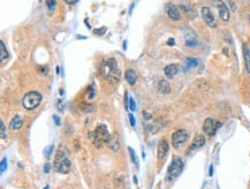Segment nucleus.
I'll list each match as a JSON object with an SVG mask.
<instances>
[{
    "instance_id": "obj_1",
    "label": "nucleus",
    "mask_w": 250,
    "mask_h": 189,
    "mask_svg": "<svg viewBox=\"0 0 250 189\" xmlns=\"http://www.w3.org/2000/svg\"><path fill=\"white\" fill-rule=\"evenodd\" d=\"M70 167H72V163L69 159L68 148L65 145H59L55 157H54V163H53L54 171L61 173V174H67V173H69Z\"/></svg>"
},
{
    "instance_id": "obj_2",
    "label": "nucleus",
    "mask_w": 250,
    "mask_h": 189,
    "mask_svg": "<svg viewBox=\"0 0 250 189\" xmlns=\"http://www.w3.org/2000/svg\"><path fill=\"white\" fill-rule=\"evenodd\" d=\"M99 73L104 79L111 81L113 83L118 82L120 80V69H119L117 61L112 58L107 59L101 64L100 68H99Z\"/></svg>"
},
{
    "instance_id": "obj_3",
    "label": "nucleus",
    "mask_w": 250,
    "mask_h": 189,
    "mask_svg": "<svg viewBox=\"0 0 250 189\" xmlns=\"http://www.w3.org/2000/svg\"><path fill=\"white\" fill-rule=\"evenodd\" d=\"M110 135L111 134L109 133L107 127H106L105 125L101 123L99 126H97L93 132L89 133V138H90L91 143L96 148H101L103 145L107 143Z\"/></svg>"
},
{
    "instance_id": "obj_4",
    "label": "nucleus",
    "mask_w": 250,
    "mask_h": 189,
    "mask_svg": "<svg viewBox=\"0 0 250 189\" xmlns=\"http://www.w3.org/2000/svg\"><path fill=\"white\" fill-rule=\"evenodd\" d=\"M42 99H43V96L38 91H30V92L26 93L22 98V105L27 110H34L40 105Z\"/></svg>"
},
{
    "instance_id": "obj_5",
    "label": "nucleus",
    "mask_w": 250,
    "mask_h": 189,
    "mask_svg": "<svg viewBox=\"0 0 250 189\" xmlns=\"http://www.w3.org/2000/svg\"><path fill=\"white\" fill-rule=\"evenodd\" d=\"M182 170H183V162H182V159L180 157H174L170 167H168V170H167L166 180L168 182L174 181L181 174Z\"/></svg>"
},
{
    "instance_id": "obj_6",
    "label": "nucleus",
    "mask_w": 250,
    "mask_h": 189,
    "mask_svg": "<svg viewBox=\"0 0 250 189\" xmlns=\"http://www.w3.org/2000/svg\"><path fill=\"white\" fill-rule=\"evenodd\" d=\"M188 138H189L188 132L184 130V129H179V130L173 133V135H172V144H173L174 148L178 149V148L182 146L186 142L188 141Z\"/></svg>"
},
{
    "instance_id": "obj_7",
    "label": "nucleus",
    "mask_w": 250,
    "mask_h": 189,
    "mask_svg": "<svg viewBox=\"0 0 250 189\" xmlns=\"http://www.w3.org/2000/svg\"><path fill=\"white\" fill-rule=\"evenodd\" d=\"M220 126H221V122L212 118H207L205 119V121L203 123V132L209 136H213Z\"/></svg>"
},
{
    "instance_id": "obj_8",
    "label": "nucleus",
    "mask_w": 250,
    "mask_h": 189,
    "mask_svg": "<svg viewBox=\"0 0 250 189\" xmlns=\"http://www.w3.org/2000/svg\"><path fill=\"white\" fill-rule=\"evenodd\" d=\"M215 6H217V8H218L220 18H221L223 21H225V22H227L228 20H229V18H231V13H229V9H228V7L226 6V4H225L223 0H215Z\"/></svg>"
},
{
    "instance_id": "obj_9",
    "label": "nucleus",
    "mask_w": 250,
    "mask_h": 189,
    "mask_svg": "<svg viewBox=\"0 0 250 189\" xmlns=\"http://www.w3.org/2000/svg\"><path fill=\"white\" fill-rule=\"evenodd\" d=\"M202 18L204 20V22L206 23V26H209L210 28L217 27V21H215V16H213V14L209 7H203L202 8Z\"/></svg>"
},
{
    "instance_id": "obj_10",
    "label": "nucleus",
    "mask_w": 250,
    "mask_h": 189,
    "mask_svg": "<svg viewBox=\"0 0 250 189\" xmlns=\"http://www.w3.org/2000/svg\"><path fill=\"white\" fill-rule=\"evenodd\" d=\"M165 10H166L167 15L170 16V18H171L172 21H179V20H180V12H179V9L176 8L174 5L166 4Z\"/></svg>"
},
{
    "instance_id": "obj_11",
    "label": "nucleus",
    "mask_w": 250,
    "mask_h": 189,
    "mask_svg": "<svg viewBox=\"0 0 250 189\" xmlns=\"http://www.w3.org/2000/svg\"><path fill=\"white\" fill-rule=\"evenodd\" d=\"M106 145H107V148H109L111 151H113V152H117V151H118L119 148H120V143H119V137L117 133L111 134Z\"/></svg>"
},
{
    "instance_id": "obj_12",
    "label": "nucleus",
    "mask_w": 250,
    "mask_h": 189,
    "mask_svg": "<svg viewBox=\"0 0 250 189\" xmlns=\"http://www.w3.org/2000/svg\"><path fill=\"white\" fill-rule=\"evenodd\" d=\"M204 144H205V137H204V135L197 134V135H195V137H194L193 143L190 145V150L201 149Z\"/></svg>"
},
{
    "instance_id": "obj_13",
    "label": "nucleus",
    "mask_w": 250,
    "mask_h": 189,
    "mask_svg": "<svg viewBox=\"0 0 250 189\" xmlns=\"http://www.w3.org/2000/svg\"><path fill=\"white\" fill-rule=\"evenodd\" d=\"M167 152H168V143L166 142V140H162L158 144V159L162 160V159L166 157Z\"/></svg>"
},
{
    "instance_id": "obj_14",
    "label": "nucleus",
    "mask_w": 250,
    "mask_h": 189,
    "mask_svg": "<svg viewBox=\"0 0 250 189\" xmlns=\"http://www.w3.org/2000/svg\"><path fill=\"white\" fill-rule=\"evenodd\" d=\"M22 126H23V118L21 115H15L10 120V122H9V128L12 130H18Z\"/></svg>"
},
{
    "instance_id": "obj_15",
    "label": "nucleus",
    "mask_w": 250,
    "mask_h": 189,
    "mask_svg": "<svg viewBox=\"0 0 250 189\" xmlns=\"http://www.w3.org/2000/svg\"><path fill=\"white\" fill-rule=\"evenodd\" d=\"M242 52H243V59H244L246 69L250 74V48L247 44L242 45Z\"/></svg>"
},
{
    "instance_id": "obj_16",
    "label": "nucleus",
    "mask_w": 250,
    "mask_h": 189,
    "mask_svg": "<svg viewBox=\"0 0 250 189\" xmlns=\"http://www.w3.org/2000/svg\"><path fill=\"white\" fill-rule=\"evenodd\" d=\"M157 89H158L159 92L162 93V95H168L171 92V85L166 80H160L158 84H157Z\"/></svg>"
},
{
    "instance_id": "obj_17",
    "label": "nucleus",
    "mask_w": 250,
    "mask_h": 189,
    "mask_svg": "<svg viewBox=\"0 0 250 189\" xmlns=\"http://www.w3.org/2000/svg\"><path fill=\"white\" fill-rule=\"evenodd\" d=\"M125 77H126V81H127V82L130 84V85H135V83H136V81H137V74H136V72L133 71V69H128V71L126 72V75H125Z\"/></svg>"
},
{
    "instance_id": "obj_18",
    "label": "nucleus",
    "mask_w": 250,
    "mask_h": 189,
    "mask_svg": "<svg viewBox=\"0 0 250 189\" xmlns=\"http://www.w3.org/2000/svg\"><path fill=\"white\" fill-rule=\"evenodd\" d=\"M179 72V66L178 65H168L167 67H165V75L167 77H174Z\"/></svg>"
},
{
    "instance_id": "obj_19",
    "label": "nucleus",
    "mask_w": 250,
    "mask_h": 189,
    "mask_svg": "<svg viewBox=\"0 0 250 189\" xmlns=\"http://www.w3.org/2000/svg\"><path fill=\"white\" fill-rule=\"evenodd\" d=\"M7 58H8V52H7V50H6V46H5L4 42L1 40V42H0V60H1V62H4Z\"/></svg>"
},
{
    "instance_id": "obj_20",
    "label": "nucleus",
    "mask_w": 250,
    "mask_h": 189,
    "mask_svg": "<svg viewBox=\"0 0 250 189\" xmlns=\"http://www.w3.org/2000/svg\"><path fill=\"white\" fill-rule=\"evenodd\" d=\"M199 64L196 58H191V57H188L187 58V68H193V67H196Z\"/></svg>"
},
{
    "instance_id": "obj_21",
    "label": "nucleus",
    "mask_w": 250,
    "mask_h": 189,
    "mask_svg": "<svg viewBox=\"0 0 250 189\" xmlns=\"http://www.w3.org/2000/svg\"><path fill=\"white\" fill-rule=\"evenodd\" d=\"M82 111H83L84 113H92V112L95 111V106L91 105V104H85V103H83Z\"/></svg>"
},
{
    "instance_id": "obj_22",
    "label": "nucleus",
    "mask_w": 250,
    "mask_h": 189,
    "mask_svg": "<svg viewBox=\"0 0 250 189\" xmlns=\"http://www.w3.org/2000/svg\"><path fill=\"white\" fill-rule=\"evenodd\" d=\"M128 150H129V154H130V158H132V162H133V163H134V164H136V166L138 167V160H137L136 154L134 152V150H133L132 148H130V146L128 148Z\"/></svg>"
},
{
    "instance_id": "obj_23",
    "label": "nucleus",
    "mask_w": 250,
    "mask_h": 189,
    "mask_svg": "<svg viewBox=\"0 0 250 189\" xmlns=\"http://www.w3.org/2000/svg\"><path fill=\"white\" fill-rule=\"evenodd\" d=\"M46 6H47V8L50 9V10H54L55 9V7H57V2H55V0H46Z\"/></svg>"
},
{
    "instance_id": "obj_24",
    "label": "nucleus",
    "mask_w": 250,
    "mask_h": 189,
    "mask_svg": "<svg viewBox=\"0 0 250 189\" xmlns=\"http://www.w3.org/2000/svg\"><path fill=\"white\" fill-rule=\"evenodd\" d=\"M0 128H1V138H2V140H5V138L7 137V133H6L5 123H4V121H2V120L0 121Z\"/></svg>"
},
{
    "instance_id": "obj_25",
    "label": "nucleus",
    "mask_w": 250,
    "mask_h": 189,
    "mask_svg": "<svg viewBox=\"0 0 250 189\" xmlns=\"http://www.w3.org/2000/svg\"><path fill=\"white\" fill-rule=\"evenodd\" d=\"M6 170H7V158L4 157L2 160H1V164H0V171L2 173V172H5Z\"/></svg>"
},
{
    "instance_id": "obj_26",
    "label": "nucleus",
    "mask_w": 250,
    "mask_h": 189,
    "mask_svg": "<svg viewBox=\"0 0 250 189\" xmlns=\"http://www.w3.org/2000/svg\"><path fill=\"white\" fill-rule=\"evenodd\" d=\"M106 31V28L105 27H101V28H99V29H95L93 30V32H95V35H98V36H101L104 35Z\"/></svg>"
},
{
    "instance_id": "obj_27",
    "label": "nucleus",
    "mask_w": 250,
    "mask_h": 189,
    "mask_svg": "<svg viewBox=\"0 0 250 189\" xmlns=\"http://www.w3.org/2000/svg\"><path fill=\"white\" fill-rule=\"evenodd\" d=\"M53 150V145H50V146H47L46 149H45V157L46 158H50V156H51V152H52Z\"/></svg>"
},
{
    "instance_id": "obj_28",
    "label": "nucleus",
    "mask_w": 250,
    "mask_h": 189,
    "mask_svg": "<svg viewBox=\"0 0 250 189\" xmlns=\"http://www.w3.org/2000/svg\"><path fill=\"white\" fill-rule=\"evenodd\" d=\"M129 109H130V111L136 110V104H135V101H134L133 98H130V99H129Z\"/></svg>"
},
{
    "instance_id": "obj_29",
    "label": "nucleus",
    "mask_w": 250,
    "mask_h": 189,
    "mask_svg": "<svg viewBox=\"0 0 250 189\" xmlns=\"http://www.w3.org/2000/svg\"><path fill=\"white\" fill-rule=\"evenodd\" d=\"M128 118H129L130 125H132L133 127H135V125H136V121H135V118H134V115H133L132 113H129V114H128Z\"/></svg>"
},
{
    "instance_id": "obj_30",
    "label": "nucleus",
    "mask_w": 250,
    "mask_h": 189,
    "mask_svg": "<svg viewBox=\"0 0 250 189\" xmlns=\"http://www.w3.org/2000/svg\"><path fill=\"white\" fill-rule=\"evenodd\" d=\"M88 97L89 98H93L95 97V90H93V88H90V92H88Z\"/></svg>"
},
{
    "instance_id": "obj_31",
    "label": "nucleus",
    "mask_w": 250,
    "mask_h": 189,
    "mask_svg": "<svg viewBox=\"0 0 250 189\" xmlns=\"http://www.w3.org/2000/svg\"><path fill=\"white\" fill-rule=\"evenodd\" d=\"M44 171H45V173H48V172L51 171V165L50 164H45V166H44Z\"/></svg>"
},
{
    "instance_id": "obj_32",
    "label": "nucleus",
    "mask_w": 250,
    "mask_h": 189,
    "mask_svg": "<svg viewBox=\"0 0 250 189\" xmlns=\"http://www.w3.org/2000/svg\"><path fill=\"white\" fill-rule=\"evenodd\" d=\"M125 106H126V109L128 107V92L127 91L125 92Z\"/></svg>"
},
{
    "instance_id": "obj_33",
    "label": "nucleus",
    "mask_w": 250,
    "mask_h": 189,
    "mask_svg": "<svg viewBox=\"0 0 250 189\" xmlns=\"http://www.w3.org/2000/svg\"><path fill=\"white\" fill-rule=\"evenodd\" d=\"M79 0H65V2L68 5H75Z\"/></svg>"
},
{
    "instance_id": "obj_34",
    "label": "nucleus",
    "mask_w": 250,
    "mask_h": 189,
    "mask_svg": "<svg viewBox=\"0 0 250 189\" xmlns=\"http://www.w3.org/2000/svg\"><path fill=\"white\" fill-rule=\"evenodd\" d=\"M53 119H54V121H55V125L59 126V125H60V119H59V117H58V115H53Z\"/></svg>"
},
{
    "instance_id": "obj_35",
    "label": "nucleus",
    "mask_w": 250,
    "mask_h": 189,
    "mask_svg": "<svg viewBox=\"0 0 250 189\" xmlns=\"http://www.w3.org/2000/svg\"><path fill=\"white\" fill-rule=\"evenodd\" d=\"M143 117H144L146 120H149V119L151 118V114H149L148 112H143Z\"/></svg>"
},
{
    "instance_id": "obj_36",
    "label": "nucleus",
    "mask_w": 250,
    "mask_h": 189,
    "mask_svg": "<svg viewBox=\"0 0 250 189\" xmlns=\"http://www.w3.org/2000/svg\"><path fill=\"white\" fill-rule=\"evenodd\" d=\"M174 43H175V42H174V39H173V38H170V40L167 42V44H168V45H174Z\"/></svg>"
},
{
    "instance_id": "obj_37",
    "label": "nucleus",
    "mask_w": 250,
    "mask_h": 189,
    "mask_svg": "<svg viewBox=\"0 0 250 189\" xmlns=\"http://www.w3.org/2000/svg\"><path fill=\"white\" fill-rule=\"evenodd\" d=\"M212 174H213V166H210V175L212 176Z\"/></svg>"
},
{
    "instance_id": "obj_38",
    "label": "nucleus",
    "mask_w": 250,
    "mask_h": 189,
    "mask_svg": "<svg viewBox=\"0 0 250 189\" xmlns=\"http://www.w3.org/2000/svg\"><path fill=\"white\" fill-rule=\"evenodd\" d=\"M134 182H135V183L137 185V176L136 175H134Z\"/></svg>"
}]
</instances>
